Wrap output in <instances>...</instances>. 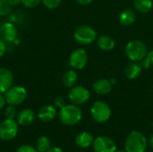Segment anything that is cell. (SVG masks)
<instances>
[{"label":"cell","instance_id":"cell-1","mask_svg":"<svg viewBox=\"0 0 153 152\" xmlns=\"http://www.w3.org/2000/svg\"><path fill=\"white\" fill-rule=\"evenodd\" d=\"M125 53L132 62L140 63L146 57L148 54V48L143 41L134 39L126 44L125 47Z\"/></svg>","mask_w":153,"mask_h":152},{"label":"cell","instance_id":"cell-2","mask_svg":"<svg viewBox=\"0 0 153 152\" xmlns=\"http://www.w3.org/2000/svg\"><path fill=\"white\" fill-rule=\"evenodd\" d=\"M59 118L64 125L72 126L78 124L82 120V112L77 105L73 103L65 105L62 108H60Z\"/></svg>","mask_w":153,"mask_h":152},{"label":"cell","instance_id":"cell-3","mask_svg":"<svg viewBox=\"0 0 153 152\" xmlns=\"http://www.w3.org/2000/svg\"><path fill=\"white\" fill-rule=\"evenodd\" d=\"M148 145V141L144 134L139 131L131 132L126 140V152H145Z\"/></svg>","mask_w":153,"mask_h":152},{"label":"cell","instance_id":"cell-4","mask_svg":"<svg viewBox=\"0 0 153 152\" xmlns=\"http://www.w3.org/2000/svg\"><path fill=\"white\" fill-rule=\"evenodd\" d=\"M74 39L80 45H91L97 39V32L91 26L80 25L74 31Z\"/></svg>","mask_w":153,"mask_h":152},{"label":"cell","instance_id":"cell-5","mask_svg":"<svg viewBox=\"0 0 153 152\" xmlns=\"http://www.w3.org/2000/svg\"><path fill=\"white\" fill-rule=\"evenodd\" d=\"M91 115L95 122L103 124L110 118L111 109L108 103L103 100H98L92 104L91 108Z\"/></svg>","mask_w":153,"mask_h":152},{"label":"cell","instance_id":"cell-6","mask_svg":"<svg viewBox=\"0 0 153 152\" xmlns=\"http://www.w3.org/2000/svg\"><path fill=\"white\" fill-rule=\"evenodd\" d=\"M27 90L22 86H12L6 92H4L6 103L14 107L23 103L27 99Z\"/></svg>","mask_w":153,"mask_h":152},{"label":"cell","instance_id":"cell-7","mask_svg":"<svg viewBox=\"0 0 153 152\" xmlns=\"http://www.w3.org/2000/svg\"><path fill=\"white\" fill-rule=\"evenodd\" d=\"M18 133V123L14 119H4L0 123V140L9 142Z\"/></svg>","mask_w":153,"mask_h":152},{"label":"cell","instance_id":"cell-8","mask_svg":"<svg viewBox=\"0 0 153 152\" xmlns=\"http://www.w3.org/2000/svg\"><path fill=\"white\" fill-rule=\"evenodd\" d=\"M90 96L91 94L89 90L83 86H74L68 93L70 101L77 106L85 104L89 100Z\"/></svg>","mask_w":153,"mask_h":152},{"label":"cell","instance_id":"cell-9","mask_svg":"<svg viewBox=\"0 0 153 152\" xmlns=\"http://www.w3.org/2000/svg\"><path fill=\"white\" fill-rule=\"evenodd\" d=\"M88 59V54L83 48H76L69 56V65L74 70H82L87 65Z\"/></svg>","mask_w":153,"mask_h":152},{"label":"cell","instance_id":"cell-10","mask_svg":"<svg viewBox=\"0 0 153 152\" xmlns=\"http://www.w3.org/2000/svg\"><path fill=\"white\" fill-rule=\"evenodd\" d=\"M93 150L95 152H116L117 144L109 137L100 136L94 139Z\"/></svg>","mask_w":153,"mask_h":152},{"label":"cell","instance_id":"cell-11","mask_svg":"<svg viewBox=\"0 0 153 152\" xmlns=\"http://www.w3.org/2000/svg\"><path fill=\"white\" fill-rule=\"evenodd\" d=\"M0 38L5 43L13 42L17 38V29L12 22H4L0 27Z\"/></svg>","mask_w":153,"mask_h":152},{"label":"cell","instance_id":"cell-12","mask_svg":"<svg viewBox=\"0 0 153 152\" xmlns=\"http://www.w3.org/2000/svg\"><path fill=\"white\" fill-rule=\"evenodd\" d=\"M13 84V75L6 68H0V93L6 92Z\"/></svg>","mask_w":153,"mask_h":152},{"label":"cell","instance_id":"cell-13","mask_svg":"<svg viewBox=\"0 0 153 152\" xmlns=\"http://www.w3.org/2000/svg\"><path fill=\"white\" fill-rule=\"evenodd\" d=\"M57 115L56 109L52 105H46L39 108L38 112V117L44 123H49L53 121Z\"/></svg>","mask_w":153,"mask_h":152},{"label":"cell","instance_id":"cell-14","mask_svg":"<svg viewBox=\"0 0 153 152\" xmlns=\"http://www.w3.org/2000/svg\"><path fill=\"white\" fill-rule=\"evenodd\" d=\"M112 83L108 79H99L94 82L92 89L95 93L99 95H107L112 90Z\"/></svg>","mask_w":153,"mask_h":152},{"label":"cell","instance_id":"cell-15","mask_svg":"<svg viewBox=\"0 0 153 152\" xmlns=\"http://www.w3.org/2000/svg\"><path fill=\"white\" fill-rule=\"evenodd\" d=\"M35 120V113L30 108L22 109L17 115V123L22 126H28L31 125Z\"/></svg>","mask_w":153,"mask_h":152},{"label":"cell","instance_id":"cell-16","mask_svg":"<svg viewBox=\"0 0 153 152\" xmlns=\"http://www.w3.org/2000/svg\"><path fill=\"white\" fill-rule=\"evenodd\" d=\"M97 44H98V47L103 51H110L116 46L115 39L110 35H107V34H103L98 37Z\"/></svg>","mask_w":153,"mask_h":152},{"label":"cell","instance_id":"cell-17","mask_svg":"<svg viewBox=\"0 0 153 152\" xmlns=\"http://www.w3.org/2000/svg\"><path fill=\"white\" fill-rule=\"evenodd\" d=\"M94 137L91 133L88 132H82L80 133L75 138V143L82 149H86L93 144Z\"/></svg>","mask_w":153,"mask_h":152},{"label":"cell","instance_id":"cell-18","mask_svg":"<svg viewBox=\"0 0 153 152\" xmlns=\"http://www.w3.org/2000/svg\"><path fill=\"white\" fill-rule=\"evenodd\" d=\"M135 19H136V14L134 11L130 8L123 10L118 16V21L120 24L123 26L132 25L135 22Z\"/></svg>","mask_w":153,"mask_h":152},{"label":"cell","instance_id":"cell-19","mask_svg":"<svg viewBox=\"0 0 153 152\" xmlns=\"http://www.w3.org/2000/svg\"><path fill=\"white\" fill-rule=\"evenodd\" d=\"M142 70L143 69H142L140 64H138L137 62H131V63H129L126 66V68H125V74H126L127 79H129V80H135L141 74Z\"/></svg>","mask_w":153,"mask_h":152},{"label":"cell","instance_id":"cell-20","mask_svg":"<svg viewBox=\"0 0 153 152\" xmlns=\"http://www.w3.org/2000/svg\"><path fill=\"white\" fill-rule=\"evenodd\" d=\"M77 80H78V74L75 72V70H74V69L66 71L62 77L63 84L66 88H70V89L76 84Z\"/></svg>","mask_w":153,"mask_h":152},{"label":"cell","instance_id":"cell-21","mask_svg":"<svg viewBox=\"0 0 153 152\" xmlns=\"http://www.w3.org/2000/svg\"><path fill=\"white\" fill-rule=\"evenodd\" d=\"M134 6L141 13H149L153 6L152 0H134Z\"/></svg>","mask_w":153,"mask_h":152},{"label":"cell","instance_id":"cell-22","mask_svg":"<svg viewBox=\"0 0 153 152\" xmlns=\"http://www.w3.org/2000/svg\"><path fill=\"white\" fill-rule=\"evenodd\" d=\"M51 148V142L47 136L39 137L36 142V149L39 152H46Z\"/></svg>","mask_w":153,"mask_h":152},{"label":"cell","instance_id":"cell-23","mask_svg":"<svg viewBox=\"0 0 153 152\" xmlns=\"http://www.w3.org/2000/svg\"><path fill=\"white\" fill-rule=\"evenodd\" d=\"M153 65V49L148 52L146 57L140 62V65L143 70H147L149 69Z\"/></svg>","mask_w":153,"mask_h":152},{"label":"cell","instance_id":"cell-24","mask_svg":"<svg viewBox=\"0 0 153 152\" xmlns=\"http://www.w3.org/2000/svg\"><path fill=\"white\" fill-rule=\"evenodd\" d=\"M4 115L6 119H14L18 114H17V111H16V108H14V106L9 105L8 107L5 108Z\"/></svg>","mask_w":153,"mask_h":152},{"label":"cell","instance_id":"cell-25","mask_svg":"<svg viewBox=\"0 0 153 152\" xmlns=\"http://www.w3.org/2000/svg\"><path fill=\"white\" fill-rule=\"evenodd\" d=\"M11 11V5L8 0H0V15H7Z\"/></svg>","mask_w":153,"mask_h":152},{"label":"cell","instance_id":"cell-26","mask_svg":"<svg viewBox=\"0 0 153 152\" xmlns=\"http://www.w3.org/2000/svg\"><path fill=\"white\" fill-rule=\"evenodd\" d=\"M63 0H42L43 4L45 5V7H47L48 9H56V7H58Z\"/></svg>","mask_w":153,"mask_h":152},{"label":"cell","instance_id":"cell-27","mask_svg":"<svg viewBox=\"0 0 153 152\" xmlns=\"http://www.w3.org/2000/svg\"><path fill=\"white\" fill-rule=\"evenodd\" d=\"M42 0H22V4L27 8H34L38 6Z\"/></svg>","mask_w":153,"mask_h":152},{"label":"cell","instance_id":"cell-28","mask_svg":"<svg viewBox=\"0 0 153 152\" xmlns=\"http://www.w3.org/2000/svg\"><path fill=\"white\" fill-rule=\"evenodd\" d=\"M16 152H39V151H37V149H36L35 147H33V146H31V145H27V144H25V145H22V146H20V147L17 149Z\"/></svg>","mask_w":153,"mask_h":152},{"label":"cell","instance_id":"cell-29","mask_svg":"<svg viewBox=\"0 0 153 152\" xmlns=\"http://www.w3.org/2000/svg\"><path fill=\"white\" fill-rule=\"evenodd\" d=\"M5 51H6V45H5V42L0 38V58L5 54Z\"/></svg>","mask_w":153,"mask_h":152},{"label":"cell","instance_id":"cell-30","mask_svg":"<svg viewBox=\"0 0 153 152\" xmlns=\"http://www.w3.org/2000/svg\"><path fill=\"white\" fill-rule=\"evenodd\" d=\"M55 105H56V108H62L65 105V99H62V98H56V99H55Z\"/></svg>","mask_w":153,"mask_h":152},{"label":"cell","instance_id":"cell-31","mask_svg":"<svg viewBox=\"0 0 153 152\" xmlns=\"http://www.w3.org/2000/svg\"><path fill=\"white\" fill-rule=\"evenodd\" d=\"M5 103H6V99L4 95H3V93H0V109L5 106Z\"/></svg>","mask_w":153,"mask_h":152},{"label":"cell","instance_id":"cell-32","mask_svg":"<svg viewBox=\"0 0 153 152\" xmlns=\"http://www.w3.org/2000/svg\"><path fill=\"white\" fill-rule=\"evenodd\" d=\"M79 4H82V5H88L90 4L93 0H75Z\"/></svg>","mask_w":153,"mask_h":152},{"label":"cell","instance_id":"cell-33","mask_svg":"<svg viewBox=\"0 0 153 152\" xmlns=\"http://www.w3.org/2000/svg\"><path fill=\"white\" fill-rule=\"evenodd\" d=\"M46 152H64L62 151V149H60L59 147H52L49 150H48Z\"/></svg>","mask_w":153,"mask_h":152},{"label":"cell","instance_id":"cell-34","mask_svg":"<svg viewBox=\"0 0 153 152\" xmlns=\"http://www.w3.org/2000/svg\"><path fill=\"white\" fill-rule=\"evenodd\" d=\"M8 2L10 5L13 6V5H18L20 3H22V0H8Z\"/></svg>","mask_w":153,"mask_h":152},{"label":"cell","instance_id":"cell-35","mask_svg":"<svg viewBox=\"0 0 153 152\" xmlns=\"http://www.w3.org/2000/svg\"><path fill=\"white\" fill-rule=\"evenodd\" d=\"M148 142H149L150 147L153 150V133L150 136V138H149V140H148Z\"/></svg>","mask_w":153,"mask_h":152},{"label":"cell","instance_id":"cell-36","mask_svg":"<svg viewBox=\"0 0 153 152\" xmlns=\"http://www.w3.org/2000/svg\"><path fill=\"white\" fill-rule=\"evenodd\" d=\"M109 81H110V82L112 83V85H114V84H116V83L117 82V79H115V78H112V79H110Z\"/></svg>","mask_w":153,"mask_h":152},{"label":"cell","instance_id":"cell-37","mask_svg":"<svg viewBox=\"0 0 153 152\" xmlns=\"http://www.w3.org/2000/svg\"><path fill=\"white\" fill-rule=\"evenodd\" d=\"M116 152H125V151H116Z\"/></svg>","mask_w":153,"mask_h":152}]
</instances>
